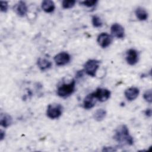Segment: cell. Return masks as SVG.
Returning <instances> with one entry per match:
<instances>
[{
    "instance_id": "9a60e30c",
    "label": "cell",
    "mask_w": 152,
    "mask_h": 152,
    "mask_svg": "<svg viewBox=\"0 0 152 152\" xmlns=\"http://www.w3.org/2000/svg\"><path fill=\"white\" fill-rule=\"evenodd\" d=\"M37 65L41 71H45L50 68L52 66V62L48 59L39 58L37 61Z\"/></svg>"
},
{
    "instance_id": "277c9868",
    "label": "cell",
    "mask_w": 152,
    "mask_h": 152,
    "mask_svg": "<svg viewBox=\"0 0 152 152\" xmlns=\"http://www.w3.org/2000/svg\"><path fill=\"white\" fill-rule=\"evenodd\" d=\"M62 109L63 107L60 104H50L48 106L46 115L50 119H57L61 116Z\"/></svg>"
},
{
    "instance_id": "30bf717a",
    "label": "cell",
    "mask_w": 152,
    "mask_h": 152,
    "mask_svg": "<svg viewBox=\"0 0 152 152\" xmlns=\"http://www.w3.org/2000/svg\"><path fill=\"white\" fill-rule=\"evenodd\" d=\"M140 93V90L137 87H131L129 88H127L124 93L126 99L129 101H132L135 100Z\"/></svg>"
},
{
    "instance_id": "5b68a950",
    "label": "cell",
    "mask_w": 152,
    "mask_h": 152,
    "mask_svg": "<svg viewBox=\"0 0 152 152\" xmlns=\"http://www.w3.org/2000/svg\"><path fill=\"white\" fill-rule=\"evenodd\" d=\"M93 94L97 100L101 102L107 100L110 97V91L108 89L103 88H97L96 90L93 93Z\"/></svg>"
},
{
    "instance_id": "2e32d148",
    "label": "cell",
    "mask_w": 152,
    "mask_h": 152,
    "mask_svg": "<svg viewBox=\"0 0 152 152\" xmlns=\"http://www.w3.org/2000/svg\"><path fill=\"white\" fill-rule=\"evenodd\" d=\"M137 18L140 21H145L148 18V12L142 7H138L135 11Z\"/></svg>"
},
{
    "instance_id": "8992f818",
    "label": "cell",
    "mask_w": 152,
    "mask_h": 152,
    "mask_svg": "<svg viewBox=\"0 0 152 152\" xmlns=\"http://www.w3.org/2000/svg\"><path fill=\"white\" fill-rule=\"evenodd\" d=\"M113 38L112 36L106 33H100L97 39V42L98 44L102 48H106L108 47L112 42Z\"/></svg>"
},
{
    "instance_id": "d6986e66",
    "label": "cell",
    "mask_w": 152,
    "mask_h": 152,
    "mask_svg": "<svg viewBox=\"0 0 152 152\" xmlns=\"http://www.w3.org/2000/svg\"><path fill=\"white\" fill-rule=\"evenodd\" d=\"M92 24L94 27L98 28V27H100L102 26V20L100 19V18L99 17H98L97 15H93L92 17Z\"/></svg>"
},
{
    "instance_id": "5bb4252c",
    "label": "cell",
    "mask_w": 152,
    "mask_h": 152,
    "mask_svg": "<svg viewBox=\"0 0 152 152\" xmlns=\"http://www.w3.org/2000/svg\"><path fill=\"white\" fill-rule=\"evenodd\" d=\"M41 7L42 10L47 13L53 12L55 8L54 2L50 0H45L42 1Z\"/></svg>"
},
{
    "instance_id": "e0dca14e",
    "label": "cell",
    "mask_w": 152,
    "mask_h": 152,
    "mask_svg": "<svg viewBox=\"0 0 152 152\" xmlns=\"http://www.w3.org/2000/svg\"><path fill=\"white\" fill-rule=\"evenodd\" d=\"M106 116V111L103 109H99L94 113L93 117L97 121H102Z\"/></svg>"
},
{
    "instance_id": "7a4b0ae2",
    "label": "cell",
    "mask_w": 152,
    "mask_h": 152,
    "mask_svg": "<svg viewBox=\"0 0 152 152\" xmlns=\"http://www.w3.org/2000/svg\"><path fill=\"white\" fill-rule=\"evenodd\" d=\"M75 87V81L73 79L69 83H65L59 86L57 89V94L61 97H67L74 93Z\"/></svg>"
},
{
    "instance_id": "ba28073f",
    "label": "cell",
    "mask_w": 152,
    "mask_h": 152,
    "mask_svg": "<svg viewBox=\"0 0 152 152\" xmlns=\"http://www.w3.org/2000/svg\"><path fill=\"white\" fill-rule=\"evenodd\" d=\"M110 32L113 36L118 39H122L125 36L124 28L118 23H114L112 25Z\"/></svg>"
},
{
    "instance_id": "7c38bea8",
    "label": "cell",
    "mask_w": 152,
    "mask_h": 152,
    "mask_svg": "<svg viewBox=\"0 0 152 152\" xmlns=\"http://www.w3.org/2000/svg\"><path fill=\"white\" fill-rule=\"evenodd\" d=\"M15 12L20 17L24 16L28 11L26 4L23 1H19L15 6Z\"/></svg>"
},
{
    "instance_id": "3957f363",
    "label": "cell",
    "mask_w": 152,
    "mask_h": 152,
    "mask_svg": "<svg viewBox=\"0 0 152 152\" xmlns=\"http://www.w3.org/2000/svg\"><path fill=\"white\" fill-rule=\"evenodd\" d=\"M100 61L96 59H89L84 65V71L91 77H95L99 67Z\"/></svg>"
},
{
    "instance_id": "ffe728a7",
    "label": "cell",
    "mask_w": 152,
    "mask_h": 152,
    "mask_svg": "<svg viewBox=\"0 0 152 152\" xmlns=\"http://www.w3.org/2000/svg\"><path fill=\"white\" fill-rule=\"evenodd\" d=\"M97 3V0H87V1H84L80 2L81 5H83L87 7H91L93 6H94Z\"/></svg>"
},
{
    "instance_id": "7402d4cb",
    "label": "cell",
    "mask_w": 152,
    "mask_h": 152,
    "mask_svg": "<svg viewBox=\"0 0 152 152\" xmlns=\"http://www.w3.org/2000/svg\"><path fill=\"white\" fill-rule=\"evenodd\" d=\"M0 7H1V11L2 12H7L8 8V2L7 1H1Z\"/></svg>"
},
{
    "instance_id": "8fae6325",
    "label": "cell",
    "mask_w": 152,
    "mask_h": 152,
    "mask_svg": "<svg viewBox=\"0 0 152 152\" xmlns=\"http://www.w3.org/2000/svg\"><path fill=\"white\" fill-rule=\"evenodd\" d=\"M97 99L94 96L93 93L88 94L84 98L83 101V106L84 109H90L93 107L96 103Z\"/></svg>"
},
{
    "instance_id": "52a82bcc",
    "label": "cell",
    "mask_w": 152,
    "mask_h": 152,
    "mask_svg": "<svg viewBox=\"0 0 152 152\" xmlns=\"http://www.w3.org/2000/svg\"><path fill=\"white\" fill-rule=\"evenodd\" d=\"M53 59L57 65L63 66L67 64L70 61L71 56L67 52H62L55 55Z\"/></svg>"
},
{
    "instance_id": "d4e9b609",
    "label": "cell",
    "mask_w": 152,
    "mask_h": 152,
    "mask_svg": "<svg viewBox=\"0 0 152 152\" xmlns=\"http://www.w3.org/2000/svg\"><path fill=\"white\" fill-rule=\"evenodd\" d=\"M83 71H84V70H81V71H78L77 73V77H81L83 75Z\"/></svg>"
},
{
    "instance_id": "cb8c5ba5",
    "label": "cell",
    "mask_w": 152,
    "mask_h": 152,
    "mask_svg": "<svg viewBox=\"0 0 152 152\" xmlns=\"http://www.w3.org/2000/svg\"><path fill=\"white\" fill-rule=\"evenodd\" d=\"M5 132L2 130H1V132H0V139H1V141H2L4 138H5Z\"/></svg>"
},
{
    "instance_id": "4fadbf2b",
    "label": "cell",
    "mask_w": 152,
    "mask_h": 152,
    "mask_svg": "<svg viewBox=\"0 0 152 152\" xmlns=\"http://www.w3.org/2000/svg\"><path fill=\"white\" fill-rule=\"evenodd\" d=\"M12 123V117L7 113H1L0 116V124L4 128H7Z\"/></svg>"
},
{
    "instance_id": "9c48e42d",
    "label": "cell",
    "mask_w": 152,
    "mask_h": 152,
    "mask_svg": "<svg viewBox=\"0 0 152 152\" xmlns=\"http://www.w3.org/2000/svg\"><path fill=\"white\" fill-rule=\"evenodd\" d=\"M126 60L129 65H135L138 61V53L137 50L134 49H129L126 52Z\"/></svg>"
},
{
    "instance_id": "603a6c76",
    "label": "cell",
    "mask_w": 152,
    "mask_h": 152,
    "mask_svg": "<svg viewBox=\"0 0 152 152\" xmlns=\"http://www.w3.org/2000/svg\"><path fill=\"white\" fill-rule=\"evenodd\" d=\"M145 114L147 116H151V110L150 109H148L145 111Z\"/></svg>"
},
{
    "instance_id": "ac0fdd59",
    "label": "cell",
    "mask_w": 152,
    "mask_h": 152,
    "mask_svg": "<svg viewBox=\"0 0 152 152\" xmlns=\"http://www.w3.org/2000/svg\"><path fill=\"white\" fill-rule=\"evenodd\" d=\"M75 0H64L62 2V6L64 9L71 8L75 5Z\"/></svg>"
},
{
    "instance_id": "44dd1931",
    "label": "cell",
    "mask_w": 152,
    "mask_h": 152,
    "mask_svg": "<svg viewBox=\"0 0 152 152\" xmlns=\"http://www.w3.org/2000/svg\"><path fill=\"white\" fill-rule=\"evenodd\" d=\"M143 97L144 99V100L151 103V102H152V99H151V90H147L144 93V95H143Z\"/></svg>"
},
{
    "instance_id": "6da1fadb",
    "label": "cell",
    "mask_w": 152,
    "mask_h": 152,
    "mask_svg": "<svg viewBox=\"0 0 152 152\" xmlns=\"http://www.w3.org/2000/svg\"><path fill=\"white\" fill-rule=\"evenodd\" d=\"M113 138L120 144H128L131 145L134 144L132 137L129 134V129L126 125H119L115 130Z\"/></svg>"
}]
</instances>
